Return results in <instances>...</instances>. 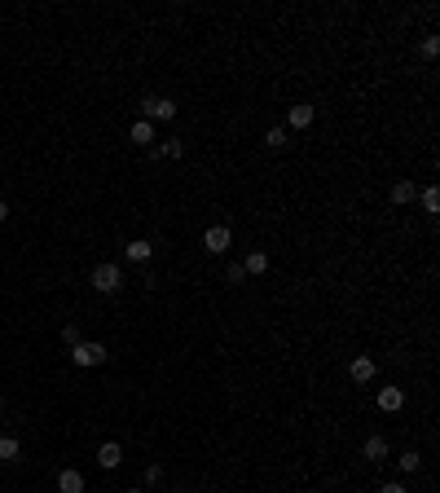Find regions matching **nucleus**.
Listing matches in <instances>:
<instances>
[{
  "label": "nucleus",
  "instance_id": "obj_1",
  "mask_svg": "<svg viewBox=\"0 0 440 493\" xmlns=\"http://www.w3.org/2000/svg\"><path fill=\"white\" fill-rule=\"evenodd\" d=\"M119 286H124V269L111 260H102L97 269H93V291H102V295H115Z\"/></svg>",
  "mask_w": 440,
  "mask_h": 493
},
{
  "label": "nucleus",
  "instance_id": "obj_2",
  "mask_svg": "<svg viewBox=\"0 0 440 493\" xmlns=\"http://www.w3.org/2000/svg\"><path fill=\"white\" fill-rule=\"evenodd\" d=\"M106 357H111V353H106V344H97V339H84V344L70 348V362L84 366V370H88V366H102Z\"/></svg>",
  "mask_w": 440,
  "mask_h": 493
},
{
  "label": "nucleus",
  "instance_id": "obj_3",
  "mask_svg": "<svg viewBox=\"0 0 440 493\" xmlns=\"http://www.w3.org/2000/svg\"><path fill=\"white\" fill-rule=\"evenodd\" d=\"M141 111H146L150 124H172V119H176V102L172 97H146Z\"/></svg>",
  "mask_w": 440,
  "mask_h": 493
},
{
  "label": "nucleus",
  "instance_id": "obj_4",
  "mask_svg": "<svg viewBox=\"0 0 440 493\" xmlns=\"http://www.w3.org/2000/svg\"><path fill=\"white\" fill-rule=\"evenodd\" d=\"M229 247H233L229 225H211V230H203V251H211V256H224Z\"/></svg>",
  "mask_w": 440,
  "mask_h": 493
},
{
  "label": "nucleus",
  "instance_id": "obj_5",
  "mask_svg": "<svg viewBox=\"0 0 440 493\" xmlns=\"http://www.w3.org/2000/svg\"><path fill=\"white\" fill-rule=\"evenodd\" d=\"M119 463H124V449H119L115 440H106V445H97V467H102V472H115Z\"/></svg>",
  "mask_w": 440,
  "mask_h": 493
},
{
  "label": "nucleus",
  "instance_id": "obj_6",
  "mask_svg": "<svg viewBox=\"0 0 440 493\" xmlns=\"http://www.w3.org/2000/svg\"><path fill=\"white\" fill-rule=\"evenodd\" d=\"M57 493H84V476H79L75 467H62V472H57Z\"/></svg>",
  "mask_w": 440,
  "mask_h": 493
},
{
  "label": "nucleus",
  "instance_id": "obj_7",
  "mask_svg": "<svg viewBox=\"0 0 440 493\" xmlns=\"http://www.w3.org/2000/svg\"><path fill=\"white\" fill-rule=\"evenodd\" d=\"M348 375H352V383H370V379L379 375V366H374V357H356V362L348 366Z\"/></svg>",
  "mask_w": 440,
  "mask_h": 493
},
{
  "label": "nucleus",
  "instance_id": "obj_8",
  "mask_svg": "<svg viewBox=\"0 0 440 493\" xmlns=\"http://www.w3.org/2000/svg\"><path fill=\"white\" fill-rule=\"evenodd\" d=\"M401 405H405V392L401 388H379V410L383 414H396Z\"/></svg>",
  "mask_w": 440,
  "mask_h": 493
},
{
  "label": "nucleus",
  "instance_id": "obj_9",
  "mask_svg": "<svg viewBox=\"0 0 440 493\" xmlns=\"http://www.w3.org/2000/svg\"><path fill=\"white\" fill-rule=\"evenodd\" d=\"M128 141H133V146H154V124L150 119H137V124L128 128Z\"/></svg>",
  "mask_w": 440,
  "mask_h": 493
},
{
  "label": "nucleus",
  "instance_id": "obj_10",
  "mask_svg": "<svg viewBox=\"0 0 440 493\" xmlns=\"http://www.w3.org/2000/svg\"><path fill=\"white\" fill-rule=\"evenodd\" d=\"M361 458L365 463H388V440L383 436H370V440L361 445Z\"/></svg>",
  "mask_w": 440,
  "mask_h": 493
},
{
  "label": "nucleus",
  "instance_id": "obj_11",
  "mask_svg": "<svg viewBox=\"0 0 440 493\" xmlns=\"http://www.w3.org/2000/svg\"><path fill=\"white\" fill-rule=\"evenodd\" d=\"M124 256L133 260V264H146V260L154 256V243H146V238H133V243L124 247Z\"/></svg>",
  "mask_w": 440,
  "mask_h": 493
},
{
  "label": "nucleus",
  "instance_id": "obj_12",
  "mask_svg": "<svg viewBox=\"0 0 440 493\" xmlns=\"http://www.w3.org/2000/svg\"><path fill=\"white\" fill-rule=\"evenodd\" d=\"M313 119H317V111H313V106H308V102H300V106H291L287 124H291V128H308V124H313Z\"/></svg>",
  "mask_w": 440,
  "mask_h": 493
},
{
  "label": "nucleus",
  "instance_id": "obj_13",
  "mask_svg": "<svg viewBox=\"0 0 440 493\" xmlns=\"http://www.w3.org/2000/svg\"><path fill=\"white\" fill-rule=\"evenodd\" d=\"M150 154H154V159H181V154H185V146H181L176 137H168V141H159V146H154Z\"/></svg>",
  "mask_w": 440,
  "mask_h": 493
},
{
  "label": "nucleus",
  "instance_id": "obj_14",
  "mask_svg": "<svg viewBox=\"0 0 440 493\" xmlns=\"http://www.w3.org/2000/svg\"><path fill=\"white\" fill-rule=\"evenodd\" d=\"M242 269H247V278H260V273H269V256L265 251H251V256L242 260Z\"/></svg>",
  "mask_w": 440,
  "mask_h": 493
},
{
  "label": "nucleus",
  "instance_id": "obj_15",
  "mask_svg": "<svg viewBox=\"0 0 440 493\" xmlns=\"http://www.w3.org/2000/svg\"><path fill=\"white\" fill-rule=\"evenodd\" d=\"M22 458V440L18 436H0V463H18Z\"/></svg>",
  "mask_w": 440,
  "mask_h": 493
},
{
  "label": "nucleus",
  "instance_id": "obj_16",
  "mask_svg": "<svg viewBox=\"0 0 440 493\" xmlns=\"http://www.w3.org/2000/svg\"><path fill=\"white\" fill-rule=\"evenodd\" d=\"M414 194H419V189H414V181H396V185H392V203H396V207H410Z\"/></svg>",
  "mask_w": 440,
  "mask_h": 493
},
{
  "label": "nucleus",
  "instance_id": "obj_17",
  "mask_svg": "<svg viewBox=\"0 0 440 493\" xmlns=\"http://www.w3.org/2000/svg\"><path fill=\"white\" fill-rule=\"evenodd\" d=\"M423 212H427V216H436V212H440V189H436V185H427V189H423Z\"/></svg>",
  "mask_w": 440,
  "mask_h": 493
},
{
  "label": "nucleus",
  "instance_id": "obj_18",
  "mask_svg": "<svg viewBox=\"0 0 440 493\" xmlns=\"http://www.w3.org/2000/svg\"><path fill=\"white\" fill-rule=\"evenodd\" d=\"M419 467H423L419 449H405V454H401V472H405V476H414V472H419Z\"/></svg>",
  "mask_w": 440,
  "mask_h": 493
},
{
  "label": "nucleus",
  "instance_id": "obj_19",
  "mask_svg": "<svg viewBox=\"0 0 440 493\" xmlns=\"http://www.w3.org/2000/svg\"><path fill=\"white\" fill-rule=\"evenodd\" d=\"M62 344H66V348L84 344V339H79V326H75V322H66V326H62Z\"/></svg>",
  "mask_w": 440,
  "mask_h": 493
},
{
  "label": "nucleus",
  "instance_id": "obj_20",
  "mask_svg": "<svg viewBox=\"0 0 440 493\" xmlns=\"http://www.w3.org/2000/svg\"><path fill=\"white\" fill-rule=\"evenodd\" d=\"M265 141H269L273 150H282V146H287V128H269V132H265Z\"/></svg>",
  "mask_w": 440,
  "mask_h": 493
},
{
  "label": "nucleus",
  "instance_id": "obj_21",
  "mask_svg": "<svg viewBox=\"0 0 440 493\" xmlns=\"http://www.w3.org/2000/svg\"><path fill=\"white\" fill-rule=\"evenodd\" d=\"M224 278H229V282H247V269H242V264H229V269H224Z\"/></svg>",
  "mask_w": 440,
  "mask_h": 493
},
{
  "label": "nucleus",
  "instance_id": "obj_22",
  "mask_svg": "<svg viewBox=\"0 0 440 493\" xmlns=\"http://www.w3.org/2000/svg\"><path fill=\"white\" fill-rule=\"evenodd\" d=\"M159 480H163V467L150 463V467H146V485H159Z\"/></svg>",
  "mask_w": 440,
  "mask_h": 493
},
{
  "label": "nucleus",
  "instance_id": "obj_23",
  "mask_svg": "<svg viewBox=\"0 0 440 493\" xmlns=\"http://www.w3.org/2000/svg\"><path fill=\"white\" fill-rule=\"evenodd\" d=\"M440 53V40H436V35H427V40H423V57H436Z\"/></svg>",
  "mask_w": 440,
  "mask_h": 493
},
{
  "label": "nucleus",
  "instance_id": "obj_24",
  "mask_svg": "<svg viewBox=\"0 0 440 493\" xmlns=\"http://www.w3.org/2000/svg\"><path fill=\"white\" fill-rule=\"evenodd\" d=\"M379 493H410V489L401 485V480H388V485H379Z\"/></svg>",
  "mask_w": 440,
  "mask_h": 493
},
{
  "label": "nucleus",
  "instance_id": "obj_25",
  "mask_svg": "<svg viewBox=\"0 0 440 493\" xmlns=\"http://www.w3.org/2000/svg\"><path fill=\"white\" fill-rule=\"evenodd\" d=\"M9 221V203H0V225H5Z\"/></svg>",
  "mask_w": 440,
  "mask_h": 493
},
{
  "label": "nucleus",
  "instance_id": "obj_26",
  "mask_svg": "<svg viewBox=\"0 0 440 493\" xmlns=\"http://www.w3.org/2000/svg\"><path fill=\"white\" fill-rule=\"evenodd\" d=\"M172 493H189V489H185V485H176V489H172Z\"/></svg>",
  "mask_w": 440,
  "mask_h": 493
},
{
  "label": "nucleus",
  "instance_id": "obj_27",
  "mask_svg": "<svg viewBox=\"0 0 440 493\" xmlns=\"http://www.w3.org/2000/svg\"><path fill=\"white\" fill-rule=\"evenodd\" d=\"M128 493H146V489H128Z\"/></svg>",
  "mask_w": 440,
  "mask_h": 493
},
{
  "label": "nucleus",
  "instance_id": "obj_28",
  "mask_svg": "<svg viewBox=\"0 0 440 493\" xmlns=\"http://www.w3.org/2000/svg\"><path fill=\"white\" fill-rule=\"evenodd\" d=\"M0 414H5V401H0Z\"/></svg>",
  "mask_w": 440,
  "mask_h": 493
}]
</instances>
